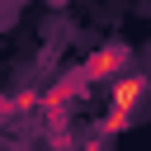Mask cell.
Returning a JSON list of instances; mask_svg holds the SVG:
<instances>
[{
    "instance_id": "6da1fadb",
    "label": "cell",
    "mask_w": 151,
    "mask_h": 151,
    "mask_svg": "<svg viewBox=\"0 0 151 151\" xmlns=\"http://www.w3.org/2000/svg\"><path fill=\"white\" fill-rule=\"evenodd\" d=\"M123 61H127V47H118V42L99 47V52H94V57H90V61H85V66H80V71L71 76V80H61V85H57V90H52V94H47L42 104H47V109H57L61 99L80 94L85 85H94V80H113V76L123 71Z\"/></svg>"
},
{
    "instance_id": "7a4b0ae2",
    "label": "cell",
    "mask_w": 151,
    "mask_h": 151,
    "mask_svg": "<svg viewBox=\"0 0 151 151\" xmlns=\"http://www.w3.org/2000/svg\"><path fill=\"white\" fill-rule=\"evenodd\" d=\"M146 99V76L137 71H123L113 80V99H109V118H104V132H123L132 123V109Z\"/></svg>"
}]
</instances>
